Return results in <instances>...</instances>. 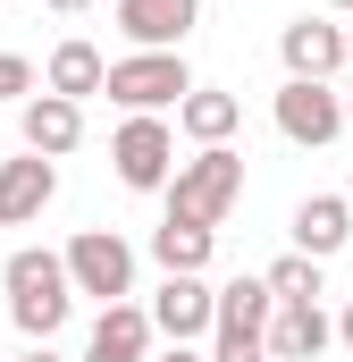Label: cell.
Listing matches in <instances>:
<instances>
[{"label":"cell","instance_id":"ac0fdd59","mask_svg":"<svg viewBox=\"0 0 353 362\" xmlns=\"http://www.w3.org/2000/svg\"><path fill=\"white\" fill-rule=\"evenodd\" d=\"M210 253H219V228H176V219L152 228V262H160V278H202Z\"/></svg>","mask_w":353,"mask_h":362},{"label":"cell","instance_id":"4fadbf2b","mask_svg":"<svg viewBox=\"0 0 353 362\" xmlns=\"http://www.w3.org/2000/svg\"><path fill=\"white\" fill-rule=\"evenodd\" d=\"M328 346H337V320H328L320 303H277L269 329H261V354L269 362H320Z\"/></svg>","mask_w":353,"mask_h":362},{"label":"cell","instance_id":"4316f807","mask_svg":"<svg viewBox=\"0 0 353 362\" xmlns=\"http://www.w3.org/2000/svg\"><path fill=\"white\" fill-rule=\"evenodd\" d=\"M345 127H353V93H345Z\"/></svg>","mask_w":353,"mask_h":362},{"label":"cell","instance_id":"2e32d148","mask_svg":"<svg viewBox=\"0 0 353 362\" xmlns=\"http://www.w3.org/2000/svg\"><path fill=\"white\" fill-rule=\"evenodd\" d=\"M236 127H244V101L227 85H193L185 101H176V135L202 152V144H236Z\"/></svg>","mask_w":353,"mask_h":362},{"label":"cell","instance_id":"f1b7e54d","mask_svg":"<svg viewBox=\"0 0 353 362\" xmlns=\"http://www.w3.org/2000/svg\"><path fill=\"white\" fill-rule=\"evenodd\" d=\"M253 362H269V354H253Z\"/></svg>","mask_w":353,"mask_h":362},{"label":"cell","instance_id":"5b68a950","mask_svg":"<svg viewBox=\"0 0 353 362\" xmlns=\"http://www.w3.org/2000/svg\"><path fill=\"white\" fill-rule=\"evenodd\" d=\"M269 286L261 278H227L210 286V362H253L261 354V329H269Z\"/></svg>","mask_w":353,"mask_h":362},{"label":"cell","instance_id":"ffe728a7","mask_svg":"<svg viewBox=\"0 0 353 362\" xmlns=\"http://www.w3.org/2000/svg\"><path fill=\"white\" fill-rule=\"evenodd\" d=\"M25 93H42L34 59H25V51H0V101H25Z\"/></svg>","mask_w":353,"mask_h":362},{"label":"cell","instance_id":"603a6c76","mask_svg":"<svg viewBox=\"0 0 353 362\" xmlns=\"http://www.w3.org/2000/svg\"><path fill=\"white\" fill-rule=\"evenodd\" d=\"M51 8H59V17H85V8H92V0H51Z\"/></svg>","mask_w":353,"mask_h":362},{"label":"cell","instance_id":"3957f363","mask_svg":"<svg viewBox=\"0 0 353 362\" xmlns=\"http://www.w3.org/2000/svg\"><path fill=\"white\" fill-rule=\"evenodd\" d=\"M101 93L126 118H169L176 101L193 93V68H185V51H126V59L101 68Z\"/></svg>","mask_w":353,"mask_h":362},{"label":"cell","instance_id":"9a60e30c","mask_svg":"<svg viewBox=\"0 0 353 362\" xmlns=\"http://www.w3.org/2000/svg\"><path fill=\"white\" fill-rule=\"evenodd\" d=\"M160 346L152 337V312L126 295V303H101V320H92V337H85V362H143Z\"/></svg>","mask_w":353,"mask_h":362},{"label":"cell","instance_id":"5bb4252c","mask_svg":"<svg viewBox=\"0 0 353 362\" xmlns=\"http://www.w3.org/2000/svg\"><path fill=\"white\" fill-rule=\"evenodd\" d=\"M353 245V202L345 194H303L294 202V253L303 262H337Z\"/></svg>","mask_w":353,"mask_h":362},{"label":"cell","instance_id":"44dd1931","mask_svg":"<svg viewBox=\"0 0 353 362\" xmlns=\"http://www.w3.org/2000/svg\"><path fill=\"white\" fill-rule=\"evenodd\" d=\"M143 362H210V354H202V346H152Z\"/></svg>","mask_w":353,"mask_h":362},{"label":"cell","instance_id":"277c9868","mask_svg":"<svg viewBox=\"0 0 353 362\" xmlns=\"http://www.w3.org/2000/svg\"><path fill=\"white\" fill-rule=\"evenodd\" d=\"M59 270H68V286L92 295V303H126V295H135V245H126L118 228H76L68 253H59Z\"/></svg>","mask_w":353,"mask_h":362},{"label":"cell","instance_id":"e0dca14e","mask_svg":"<svg viewBox=\"0 0 353 362\" xmlns=\"http://www.w3.org/2000/svg\"><path fill=\"white\" fill-rule=\"evenodd\" d=\"M101 68H109V59H101V42L68 34V42L42 59V93H59V101H92V93H101Z\"/></svg>","mask_w":353,"mask_h":362},{"label":"cell","instance_id":"d6986e66","mask_svg":"<svg viewBox=\"0 0 353 362\" xmlns=\"http://www.w3.org/2000/svg\"><path fill=\"white\" fill-rule=\"evenodd\" d=\"M261 286H269V303H320L328 295V262H303V253H277L261 270Z\"/></svg>","mask_w":353,"mask_h":362},{"label":"cell","instance_id":"8992f818","mask_svg":"<svg viewBox=\"0 0 353 362\" xmlns=\"http://www.w3.org/2000/svg\"><path fill=\"white\" fill-rule=\"evenodd\" d=\"M269 118H277L286 144L328 152V144L345 135V93H337V85H311V76H286V85L269 93Z\"/></svg>","mask_w":353,"mask_h":362},{"label":"cell","instance_id":"6da1fadb","mask_svg":"<svg viewBox=\"0 0 353 362\" xmlns=\"http://www.w3.org/2000/svg\"><path fill=\"white\" fill-rule=\"evenodd\" d=\"M0 295H8V320H17L25 346H51L68 329V312H76V286H68V270H59L51 245H17L0 262Z\"/></svg>","mask_w":353,"mask_h":362},{"label":"cell","instance_id":"8fae6325","mask_svg":"<svg viewBox=\"0 0 353 362\" xmlns=\"http://www.w3.org/2000/svg\"><path fill=\"white\" fill-rule=\"evenodd\" d=\"M17 135H25V152H42V160H68V152L85 144V101L25 93V101H17Z\"/></svg>","mask_w":353,"mask_h":362},{"label":"cell","instance_id":"cb8c5ba5","mask_svg":"<svg viewBox=\"0 0 353 362\" xmlns=\"http://www.w3.org/2000/svg\"><path fill=\"white\" fill-rule=\"evenodd\" d=\"M17 362H59V354H51V346H25V354H17Z\"/></svg>","mask_w":353,"mask_h":362},{"label":"cell","instance_id":"9c48e42d","mask_svg":"<svg viewBox=\"0 0 353 362\" xmlns=\"http://www.w3.org/2000/svg\"><path fill=\"white\" fill-rule=\"evenodd\" d=\"M277 59H286V76L337 85V68H345V25H328V17H286V25H277Z\"/></svg>","mask_w":353,"mask_h":362},{"label":"cell","instance_id":"484cf974","mask_svg":"<svg viewBox=\"0 0 353 362\" xmlns=\"http://www.w3.org/2000/svg\"><path fill=\"white\" fill-rule=\"evenodd\" d=\"M328 8H345V17H353V0H328Z\"/></svg>","mask_w":353,"mask_h":362},{"label":"cell","instance_id":"7402d4cb","mask_svg":"<svg viewBox=\"0 0 353 362\" xmlns=\"http://www.w3.org/2000/svg\"><path fill=\"white\" fill-rule=\"evenodd\" d=\"M337 346H345V354H353V303H345V312H337Z\"/></svg>","mask_w":353,"mask_h":362},{"label":"cell","instance_id":"52a82bcc","mask_svg":"<svg viewBox=\"0 0 353 362\" xmlns=\"http://www.w3.org/2000/svg\"><path fill=\"white\" fill-rule=\"evenodd\" d=\"M109 169L126 194H160L176 177V127L169 118H126L118 135H109Z\"/></svg>","mask_w":353,"mask_h":362},{"label":"cell","instance_id":"7a4b0ae2","mask_svg":"<svg viewBox=\"0 0 353 362\" xmlns=\"http://www.w3.org/2000/svg\"><path fill=\"white\" fill-rule=\"evenodd\" d=\"M176 228H219L236 202H244V152L236 144H202L193 160H176V177L160 185Z\"/></svg>","mask_w":353,"mask_h":362},{"label":"cell","instance_id":"d4e9b609","mask_svg":"<svg viewBox=\"0 0 353 362\" xmlns=\"http://www.w3.org/2000/svg\"><path fill=\"white\" fill-rule=\"evenodd\" d=\"M345 68H353V25H345Z\"/></svg>","mask_w":353,"mask_h":362},{"label":"cell","instance_id":"7c38bea8","mask_svg":"<svg viewBox=\"0 0 353 362\" xmlns=\"http://www.w3.org/2000/svg\"><path fill=\"white\" fill-rule=\"evenodd\" d=\"M51 194H59V160H42V152L0 160V228H34L51 211Z\"/></svg>","mask_w":353,"mask_h":362},{"label":"cell","instance_id":"30bf717a","mask_svg":"<svg viewBox=\"0 0 353 362\" xmlns=\"http://www.w3.org/2000/svg\"><path fill=\"white\" fill-rule=\"evenodd\" d=\"M143 312H152V337H160V346L210 337V278H160Z\"/></svg>","mask_w":353,"mask_h":362},{"label":"cell","instance_id":"ba28073f","mask_svg":"<svg viewBox=\"0 0 353 362\" xmlns=\"http://www.w3.org/2000/svg\"><path fill=\"white\" fill-rule=\"evenodd\" d=\"M109 25L135 51H185L202 25V0H109Z\"/></svg>","mask_w":353,"mask_h":362},{"label":"cell","instance_id":"83f0119b","mask_svg":"<svg viewBox=\"0 0 353 362\" xmlns=\"http://www.w3.org/2000/svg\"><path fill=\"white\" fill-rule=\"evenodd\" d=\"M345 202H353V185H345Z\"/></svg>","mask_w":353,"mask_h":362}]
</instances>
